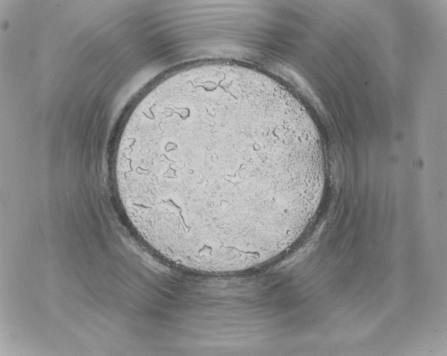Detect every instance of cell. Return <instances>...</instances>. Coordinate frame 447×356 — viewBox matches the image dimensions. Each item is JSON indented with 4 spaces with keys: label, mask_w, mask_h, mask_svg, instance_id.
Masks as SVG:
<instances>
[{
    "label": "cell",
    "mask_w": 447,
    "mask_h": 356,
    "mask_svg": "<svg viewBox=\"0 0 447 356\" xmlns=\"http://www.w3.org/2000/svg\"><path fill=\"white\" fill-rule=\"evenodd\" d=\"M112 173L144 243L207 273L248 270L286 251L325 184L303 105L265 73L226 62L182 69L150 90L127 119Z\"/></svg>",
    "instance_id": "obj_1"
}]
</instances>
